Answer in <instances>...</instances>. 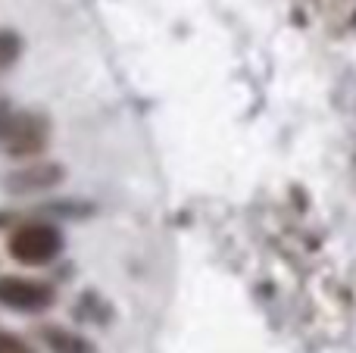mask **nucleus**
<instances>
[{"label": "nucleus", "mask_w": 356, "mask_h": 353, "mask_svg": "<svg viewBox=\"0 0 356 353\" xmlns=\"http://www.w3.org/2000/svg\"><path fill=\"white\" fill-rule=\"evenodd\" d=\"M6 250L22 266H47V263H54L60 256L63 235H60V229H54L47 222H25L13 229Z\"/></svg>", "instance_id": "nucleus-1"}, {"label": "nucleus", "mask_w": 356, "mask_h": 353, "mask_svg": "<svg viewBox=\"0 0 356 353\" xmlns=\"http://www.w3.org/2000/svg\"><path fill=\"white\" fill-rule=\"evenodd\" d=\"M47 141H50V122L41 113H13L3 135H0L6 156H16V160H29V156L44 154Z\"/></svg>", "instance_id": "nucleus-2"}, {"label": "nucleus", "mask_w": 356, "mask_h": 353, "mask_svg": "<svg viewBox=\"0 0 356 353\" xmlns=\"http://www.w3.org/2000/svg\"><path fill=\"white\" fill-rule=\"evenodd\" d=\"M56 300V291L47 281L22 279V275H0V306L13 313H44Z\"/></svg>", "instance_id": "nucleus-3"}, {"label": "nucleus", "mask_w": 356, "mask_h": 353, "mask_svg": "<svg viewBox=\"0 0 356 353\" xmlns=\"http://www.w3.org/2000/svg\"><path fill=\"white\" fill-rule=\"evenodd\" d=\"M63 181V166L60 163H47V160H38V163H29V166L16 169L3 179V188L16 197H25V194H41V191H50L54 185Z\"/></svg>", "instance_id": "nucleus-4"}, {"label": "nucleus", "mask_w": 356, "mask_h": 353, "mask_svg": "<svg viewBox=\"0 0 356 353\" xmlns=\"http://www.w3.org/2000/svg\"><path fill=\"white\" fill-rule=\"evenodd\" d=\"M41 341L47 344L50 353H94V347L85 341V338L69 331V329H63V325H44Z\"/></svg>", "instance_id": "nucleus-5"}, {"label": "nucleus", "mask_w": 356, "mask_h": 353, "mask_svg": "<svg viewBox=\"0 0 356 353\" xmlns=\"http://www.w3.org/2000/svg\"><path fill=\"white\" fill-rule=\"evenodd\" d=\"M19 50H22V41H19L16 31H0V72L16 63Z\"/></svg>", "instance_id": "nucleus-6"}, {"label": "nucleus", "mask_w": 356, "mask_h": 353, "mask_svg": "<svg viewBox=\"0 0 356 353\" xmlns=\"http://www.w3.org/2000/svg\"><path fill=\"white\" fill-rule=\"evenodd\" d=\"M0 353H35V350L13 331H0Z\"/></svg>", "instance_id": "nucleus-7"}, {"label": "nucleus", "mask_w": 356, "mask_h": 353, "mask_svg": "<svg viewBox=\"0 0 356 353\" xmlns=\"http://www.w3.org/2000/svg\"><path fill=\"white\" fill-rule=\"evenodd\" d=\"M10 116H13V110L6 106V100H0V135H3V129H6V122H10Z\"/></svg>", "instance_id": "nucleus-8"}]
</instances>
